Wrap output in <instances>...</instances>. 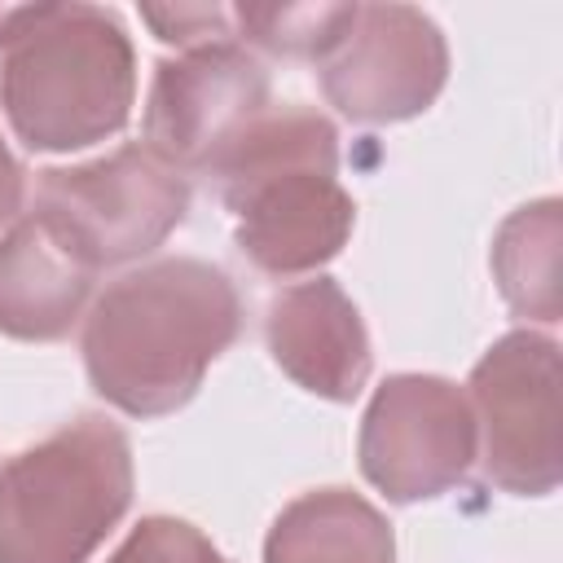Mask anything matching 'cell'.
<instances>
[{
  "instance_id": "6da1fadb",
  "label": "cell",
  "mask_w": 563,
  "mask_h": 563,
  "mask_svg": "<svg viewBox=\"0 0 563 563\" xmlns=\"http://www.w3.org/2000/svg\"><path fill=\"white\" fill-rule=\"evenodd\" d=\"M242 325L233 282L202 260H158L106 286L84 325L92 387L136 413L180 409Z\"/></svg>"
},
{
  "instance_id": "9a60e30c",
  "label": "cell",
  "mask_w": 563,
  "mask_h": 563,
  "mask_svg": "<svg viewBox=\"0 0 563 563\" xmlns=\"http://www.w3.org/2000/svg\"><path fill=\"white\" fill-rule=\"evenodd\" d=\"M110 563H229V559H220L194 523L154 515L119 545Z\"/></svg>"
},
{
  "instance_id": "8992f818",
  "label": "cell",
  "mask_w": 563,
  "mask_h": 563,
  "mask_svg": "<svg viewBox=\"0 0 563 563\" xmlns=\"http://www.w3.org/2000/svg\"><path fill=\"white\" fill-rule=\"evenodd\" d=\"M264 110L268 75L260 57L233 40H211L176 62H158L145 106V145L176 172H216Z\"/></svg>"
},
{
  "instance_id": "4fadbf2b",
  "label": "cell",
  "mask_w": 563,
  "mask_h": 563,
  "mask_svg": "<svg viewBox=\"0 0 563 563\" xmlns=\"http://www.w3.org/2000/svg\"><path fill=\"white\" fill-rule=\"evenodd\" d=\"M493 268L501 295L515 312L537 321H559V202L519 207L493 246Z\"/></svg>"
},
{
  "instance_id": "277c9868",
  "label": "cell",
  "mask_w": 563,
  "mask_h": 563,
  "mask_svg": "<svg viewBox=\"0 0 563 563\" xmlns=\"http://www.w3.org/2000/svg\"><path fill=\"white\" fill-rule=\"evenodd\" d=\"M132 501L128 435L84 413L0 471V563H84Z\"/></svg>"
},
{
  "instance_id": "9c48e42d",
  "label": "cell",
  "mask_w": 563,
  "mask_h": 563,
  "mask_svg": "<svg viewBox=\"0 0 563 563\" xmlns=\"http://www.w3.org/2000/svg\"><path fill=\"white\" fill-rule=\"evenodd\" d=\"M449 70L435 22L409 4L356 9L347 40L321 70L325 97L361 123L409 119L431 106Z\"/></svg>"
},
{
  "instance_id": "30bf717a",
  "label": "cell",
  "mask_w": 563,
  "mask_h": 563,
  "mask_svg": "<svg viewBox=\"0 0 563 563\" xmlns=\"http://www.w3.org/2000/svg\"><path fill=\"white\" fill-rule=\"evenodd\" d=\"M268 347L295 383L330 400H352L369 374L361 317L330 277L299 282L273 299Z\"/></svg>"
},
{
  "instance_id": "2e32d148",
  "label": "cell",
  "mask_w": 563,
  "mask_h": 563,
  "mask_svg": "<svg viewBox=\"0 0 563 563\" xmlns=\"http://www.w3.org/2000/svg\"><path fill=\"white\" fill-rule=\"evenodd\" d=\"M141 18L167 44L198 48V44H211V40H229V13L216 9V4H167V9L163 4H145Z\"/></svg>"
},
{
  "instance_id": "5b68a950",
  "label": "cell",
  "mask_w": 563,
  "mask_h": 563,
  "mask_svg": "<svg viewBox=\"0 0 563 563\" xmlns=\"http://www.w3.org/2000/svg\"><path fill=\"white\" fill-rule=\"evenodd\" d=\"M185 176L150 145H123L88 167L40 172L31 211L66 238L84 264L106 268L154 251L185 220Z\"/></svg>"
},
{
  "instance_id": "ba28073f",
  "label": "cell",
  "mask_w": 563,
  "mask_h": 563,
  "mask_svg": "<svg viewBox=\"0 0 563 563\" xmlns=\"http://www.w3.org/2000/svg\"><path fill=\"white\" fill-rule=\"evenodd\" d=\"M475 457V418L444 378H387L361 427V471L391 501L435 497L466 475Z\"/></svg>"
},
{
  "instance_id": "5bb4252c",
  "label": "cell",
  "mask_w": 563,
  "mask_h": 563,
  "mask_svg": "<svg viewBox=\"0 0 563 563\" xmlns=\"http://www.w3.org/2000/svg\"><path fill=\"white\" fill-rule=\"evenodd\" d=\"M361 4H238L233 18L242 35L282 57H325L334 53Z\"/></svg>"
},
{
  "instance_id": "7c38bea8",
  "label": "cell",
  "mask_w": 563,
  "mask_h": 563,
  "mask_svg": "<svg viewBox=\"0 0 563 563\" xmlns=\"http://www.w3.org/2000/svg\"><path fill=\"white\" fill-rule=\"evenodd\" d=\"M264 563H391V528L356 493L321 488L277 515Z\"/></svg>"
},
{
  "instance_id": "7a4b0ae2",
  "label": "cell",
  "mask_w": 563,
  "mask_h": 563,
  "mask_svg": "<svg viewBox=\"0 0 563 563\" xmlns=\"http://www.w3.org/2000/svg\"><path fill=\"white\" fill-rule=\"evenodd\" d=\"M132 88V44L110 9H0V106L31 150H75L119 132Z\"/></svg>"
},
{
  "instance_id": "3957f363",
  "label": "cell",
  "mask_w": 563,
  "mask_h": 563,
  "mask_svg": "<svg viewBox=\"0 0 563 563\" xmlns=\"http://www.w3.org/2000/svg\"><path fill=\"white\" fill-rule=\"evenodd\" d=\"M211 176L238 216L242 251L268 273L317 268L352 229V198L334 180V128L308 106L264 110Z\"/></svg>"
},
{
  "instance_id": "52a82bcc",
  "label": "cell",
  "mask_w": 563,
  "mask_h": 563,
  "mask_svg": "<svg viewBox=\"0 0 563 563\" xmlns=\"http://www.w3.org/2000/svg\"><path fill=\"white\" fill-rule=\"evenodd\" d=\"M484 422V471L510 493L559 484V347L541 334H506L471 374Z\"/></svg>"
},
{
  "instance_id": "e0dca14e",
  "label": "cell",
  "mask_w": 563,
  "mask_h": 563,
  "mask_svg": "<svg viewBox=\"0 0 563 563\" xmlns=\"http://www.w3.org/2000/svg\"><path fill=\"white\" fill-rule=\"evenodd\" d=\"M18 207H22V167L13 163V154L0 141V224L13 220Z\"/></svg>"
},
{
  "instance_id": "8fae6325",
  "label": "cell",
  "mask_w": 563,
  "mask_h": 563,
  "mask_svg": "<svg viewBox=\"0 0 563 563\" xmlns=\"http://www.w3.org/2000/svg\"><path fill=\"white\" fill-rule=\"evenodd\" d=\"M97 268L84 264L35 211L0 242V330L13 339H62L92 290Z\"/></svg>"
}]
</instances>
